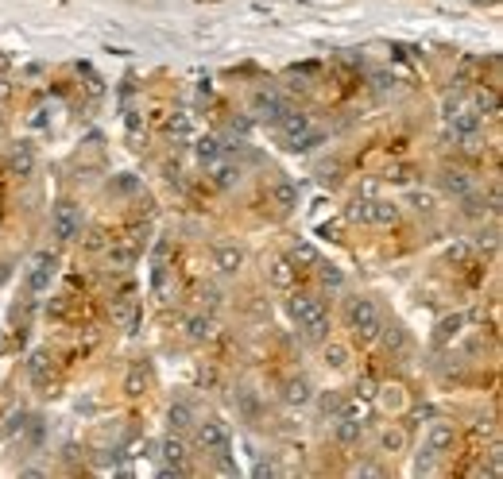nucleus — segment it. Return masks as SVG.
Listing matches in <instances>:
<instances>
[{"label":"nucleus","mask_w":503,"mask_h":479,"mask_svg":"<svg viewBox=\"0 0 503 479\" xmlns=\"http://www.w3.org/2000/svg\"><path fill=\"white\" fill-rule=\"evenodd\" d=\"M286 309H291L294 325H298L306 337H326L329 314H326V302H321L318 294H310V290H294L291 302H286Z\"/></svg>","instance_id":"nucleus-1"},{"label":"nucleus","mask_w":503,"mask_h":479,"mask_svg":"<svg viewBox=\"0 0 503 479\" xmlns=\"http://www.w3.org/2000/svg\"><path fill=\"white\" fill-rule=\"evenodd\" d=\"M344 321H349V329L356 332L360 340H376L379 332H384V321H379V309H376L372 297H349Z\"/></svg>","instance_id":"nucleus-2"},{"label":"nucleus","mask_w":503,"mask_h":479,"mask_svg":"<svg viewBox=\"0 0 503 479\" xmlns=\"http://www.w3.org/2000/svg\"><path fill=\"white\" fill-rule=\"evenodd\" d=\"M198 445L205 448L210 456L225 460L228 448H233V433H228V425L221 422V418H210V422H201V425H198Z\"/></svg>","instance_id":"nucleus-3"},{"label":"nucleus","mask_w":503,"mask_h":479,"mask_svg":"<svg viewBox=\"0 0 503 479\" xmlns=\"http://www.w3.org/2000/svg\"><path fill=\"white\" fill-rule=\"evenodd\" d=\"M275 128L283 132V140L291 143V147H306V143L314 140V132H310V116L298 112V108H291V105L283 108V116L275 120Z\"/></svg>","instance_id":"nucleus-4"},{"label":"nucleus","mask_w":503,"mask_h":479,"mask_svg":"<svg viewBox=\"0 0 503 479\" xmlns=\"http://www.w3.org/2000/svg\"><path fill=\"white\" fill-rule=\"evenodd\" d=\"M50 232H54V240H62V244L82 236V213H78L74 201H59V205H54V213H50Z\"/></svg>","instance_id":"nucleus-5"},{"label":"nucleus","mask_w":503,"mask_h":479,"mask_svg":"<svg viewBox=\"0 0 503 479\" xmlns=\"http://www.w3.org/2000/svg\"><path fill=\"white\" fill-rule=\"evenodd\" d=\"M54 271H59V259L50 256V251H39V256H31V263H27L24 271V282L31 294H47L50 290V279H54Z\"/></svg>","instance_id":"nucleus-6"},{"label":"nucleus","mask_w":503,"mask_h":479,"mask_svg":"<svg viewBox=\"0 0 503 479\" xmlns=\"http://www.w3.org/2000/svg\"><path fill=\"white\" fill-rule=\"evenodd\" d=\"M449 128H453V135H457V140H472V135H476V128H480V108H472V105L449 108Z\"/></svg>","instance_id":"nucleus-7"},{"label":"nucleus","mask_w":503,"mask_h":479,"mask_svg":"<svg viewBox=\"0 0 503 479\" xmlns=\"http://www.w3.org/2000/svg\"><path fill=\"white\" fill-rule=\"evenodd\" d=\"M283 108H286V101L279 97L275 89H260L252 97V112L260 116V120H268V124H275L279 116H283Z\"/></svg>","instance_id":"nucleus-8"},{"label":"nucleus","mask_w":503,"mask_h":479,"mask_svg":"<svg viewBox=\"0 0 503 479\" xmlns=\"http://www.w3.org/2000/svg\"><path fill=\"white\" fill-rule=\"evenodd\" d=\"M159 448H163V460H167V468H175L178 476H190V448H186L182 437H167Z\"/></svg>","instance_id":"nucleus-9"},{"label":"nucleus","mask_w":503,"mask_h":479,"mask_svg":"<svg viewBox=\"0 0 503 479\" xmlns=\"http://www.w3.org/2000/svg\"><path fill=\"white\" fill-rule=\"evenodd\" d=\"M333 437L341 441V445H360V437H364V422H360V418H349V413H337V422H333Z\"/></svg>","instance_id":"nucleus-10"},{"label":"nucleus","mask_w":503,"mask_h":479,"mask_svg":"<svg viewBox=\"0 0 503 479\" xmlns=\"http://www.w3.org/2000/svg\"><path fill=\"white\" fill-rule=\"evenodd\" d=\"M453 441H457V429H453V422H434V429H430V452L442 456L445 448H453Z\"/></svg>","instance_id":"nucleus-11"},{"label":"nucleus","mask_w":503,"mask_h":479,"mask_svg":"<svg viewBox=\"0 0 503 479\" xmlns=\"http://www.w3.org/2000/svg\"><path fill=\"white\" fill-rule=\"evenodd\" d=\"M205 170H210L213 186H221V190H233V186L240 182V166L225 163V159H217V163H213V166H205Z\"/></svg>","instance_id":"nucleus-12"},{"label":"nucleus","mask_w":503,"mask_h":479,"mask_svg":"<svg viewBox=\"0 0 503 479\" xmlns=\"http://www.w3.org/2000/svg\"><path fill=\"white\" fill-rule=\"evenodd\" d=\"M194 155H198L201 166H213L217 159H225V147H221L217 135H201V140L194 143Z\"/></svg>","instance_id":"nucleus-13"},{"label":"nucleus","mask_w":503,"mask_h":479,"mask_svg":"<svg viewBox=\"0 0 503 479\" xmlns=\"http://www.w3.org/2000/svg\"><path fill=\"white\" fill-rule=\"evenodd\" d=\"M399 221V205L395 201H368V224H379V228H387V224Z\"/></svg>","instance_id":"nucleus-14"},{"label":"nucleus","mask_w":503,"mask_h":479,"mask_svg":"<svg viewBox=\"0 0 503 479\" xmlns=\"http://www.w3.org/2000/svg\"><path fill=\"white\" fill-rule=\"evenodd\" d=\"M294 271H298V267H291V259H275V263L268 267V282L275 290H291L294 286Z\"/></svg>","instance_id":"nucleus-15"},{"label":"nucleus","mask_w":503,"mask_h":479,"mask_svg":"<svg viewBox=\"0 0 503 479\" xmlns=\"http://www.w3.org/2000/svg\"><path fill=\"white\" fill-rule=\"evenodd\" d=\"M283 398H286V402H291V406H306V402H310V398H314V387H310V379H302V375H298V379H286V387H283Z\"/></svg>","instance_id":"nucleus-16"},{"label":"nucleus","mask_w":503,"mask_h":479,"mask_svg":"<svg viewBox=\"0 0 503 479\" xmlns=\"http://www.w3.org/2000/svg\"><path fill=\"white\" fill-rule=\"evenodd\" d=\"M442 190L453 193V198H465V193H472V178L465 170H445L442 174Z\"/></svg>","instance_id":"nucleus-17"},{"label":"nucleus","mask_w":503,"mask_h":479,"mask_svg":"<svg viewBox=\"0 0 503 479\" xmlns=\"http://www.w3.org/2000/svg\"><path fill=\"white\" fill-rule=\"evenodd\" d=\"M461 325H465V317H461V314L442 317V321H437V332H434V344H437V348H445L449 340H457V337H461Z\"/></svg>","instance_id":"nucleus-18"},{"label":"nucleus","mask_w":503,"mask_h":479,"mask_svg":"<svg viewBox=\"0 0 503 479\" xmlns=\"http://www.w3.org/2000/svg\"><path fill=\"white\" fill-rule=\"evenodd\" d=\"M213 263H217L221 274H236L244 267V251L240 248H217L213 251Z\"/></svg>","instance_id":"nucleus-19"},{"label":"nucleus","mask_w":503,"mask_h":479,"mask_svg":"<svg viewBox=\"0 0 503 479\" xmlns=\"http://www.w3.org/2000/svg\"><path fill=\"white\" fill-rule=\"evenodd\" d=\"M136 259H140V248H136V244H128V240H120V244H112V248H109V263L117 267V271L132 267Z\"/></svg>","instance_id":"nucleus-20"},{"label":"nucleus","mask_w":503,"mask_h":479,"mask_svg":"<svg viewBox=\"0 0 503 479\" xmlns=\"http://www.w3.org/2000/svg\"><path fill=\"white\" fill-rule=\"evenodd\" d=\"M27 375H31L35 387H47L50 383V352H35L31 360H27Z\"/></svg>","instance_id":"nucleus-21"},{"label":"nucleus","mask_w":503,"mask_h":479,"mask_svg":"<svg viewBox=\"0 0 503 479\" xmlns=\"http://www.w3.org/2000/svg\"><path fill=\"white\" fill-rule=\"evenodd\" d=\"M268 193H271V205H279L283 213L298 205V186H294V182H275Z\"/></svg>","instance_id":"nucleus-22"},{"label":"nucleus","mask_w":503,"mask_h":479,"mask_svg":"<svg viewBox=\"0 0 503 479\" xmlns=\"http://www.w3.org/2000/svg\"><path fill=\"white\" fill-rule=\"evenodd\" d=\"M186 337H190V340H210L213 337V321H210V317H201V314L186 317Z\"/></svg>","instance_id":"nucleus-23"},{"label":"nucleus","mask_w":503,"mask_h":479,"mask_svg":"<svg viewBox=\"0 0 503 479\" xmlns=\"http://www.w3.org/2000/svg\"><path fill=\"white\" fill-rule=\"evenodd\" d=\"M12 170L16 174H31L35 170V155H31V147H27V143H20V147H12Z\"/></svg>","instance_id":"nucleus-24"},{"label":"nucleus","mask_w":503,"mask_h":479,"mask_svg":"<svg viewBox=\"0 0 503 479\" xmlns=\"http://www.w3.org/2000/svg\"><path fill=\"white\" fill-rule=\"evenodd\" d=\"M318 267V279H321V286H329V290H341L344 286V274H341V267H333V263H314Z\"/></svg>","instance_id":"nucleus-25"},{"label":"nucleus","mask_w":503,"mask_h":479,"mask_svg":"<svg viewBox=\"0 0 503 479\" xmlns=\"http://www.w3.org/2000/svg\"><path fill=\"white\" fill-rule=\"evenodd\" d=\"M379 445H384V452H402V448H407V433H402L399 425H391V429H384Z\"/></svg>","instance_id":"nucleus-26"},{"label":"nucleus","mask_w":503,"mask_h":479,"mask_svg":"<svg viewBox=\"0 0 503 479\" xmlns=\"http://www.w3.org/2000/svg\"><path fill=\"white\" fill-rule=\"evenodd\" d=\"M190 425H194L190 406H186V402H175V406H170V429H190Z\"/></svg>","instance_id":"nucleus-27"},{"label":"nucleus","mask_w":503,"mask_h":479,"mask_svg":"<svg viewBox=\"0 0 503 479\" xmlns=\"http://www.w3.org/2000/svg\"><path fill=\"white\" fill-rule=\"evenodd\" d=\"M349 360H352V355H349V348H344V344H326V364L329 367L341 371V367H349Z\"/></svg>","instance_id":"nucleus-28"},{"label":"nucleus","mask_w":503,"mask_h":479,"mask_svg":"<svg viewBox=\"0 0 503 479\" xmlns=\"http://www.w3.org/2000/svg\"><path fill=\"white\" fill-rule=\"evenodd\" d=\"M124 390H128L132 398H140V395H143V367H132V375H128Z\"/></svg>","instance_id":"nucleus-29"},{"label":"nucleus","mask_w":503,"mask_h":479,"mask_svg":"<svg viewBox=\"0 0 503 479\" xmlns=\"http://www.w3.org/2000/svg\"><path fill=\"white\" fill-rule=\"evenodd\" d=\"M291 263H318V251L310 248V244H298V248H294V256H291Z\"/></svg>","instance_id":"nucleus-30"},{"label":"nucleus","mask_w":503,"mask_h":479,"mask_svg":"<svg viewBox=\"0 0 503 479\" xmlns=\"http://www.w3.org/2000/svg\"><path fill=\"white\" fill-rule=\"evenodd\" d=\"M384 406L387 410H399L402 406V387H384Z\"/></svg>","instance_id":"nucleus-31"},{"label":"nucleus","mask_w":503,"mask_h":479,"mask_svg":"<svg viewBox=\"0 0 503 479\" xmlns=\"http://www.w3.org/2000/svg\"><path fill=\"white\" fill-rule=\"evenodd\" d=\"M411 205H414V209H430V205H434V198H430V193H414Z\"/></svg>","instance_id":"nucleus-32"},{"label":"nucleus","mask_w":503,"mask_h":479,"mask_svg":"<svg viewBox=\"0 0 503 479\" xmlns=\"http://www.w3.org/2000/svg\"><path fill=\"white\" fill-rule=\"evenodd\" d=\"M4 101H12V82L8 78H0V105H4Z\"/></svg>","instance_id":"nucleus-33"},{"label":"nucleus","mask_w":503,"mask_h":479,"mask_svg":"<svg viewBox=\"0 0 503 479\" xmlns=\"http://www.w3.org/2000/svg\"><path fill=\"white\" fill-rule=\"evenodd\" d=\"M50 317H66V297H59V302L50 306Z\"/></svg>","instance_id":"nucleus-34"},{"label":"nucleus","mask_w":503,"mask_h":479,"mask_svg":"<svg viewBox=\"0 0 503 479\" xmlns=\"http://www.w3.org/2000/svg\"><path fill=\"white\" fill-rule=\"evenodd\" d=\"M356 476H379V468H376V464H360V468H356Z\"/></svg>","instance_id":"nucleus-35"}]
</instances>
